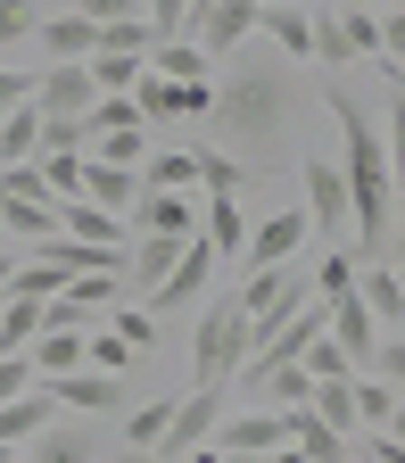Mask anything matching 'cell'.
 Wrapping results in <instances>:
<instances>
[{
    "label": "cell",
    "instance_id": "6da1fadb",
    "mask_svg": "<svg viewBox=\"0 0 405 463\" xmlns=\"http://www.w3.org/2000/svg\"><path fill=\"white\" fill-rule=\"evenodd\" d=\"M323 108L339 125V183H347V223H356V265H381L389 232H397V165L381 149V125L347 91H323Z\"/></svg>",
    "mask_w": 405,
    "mask_h": 463
},
{
    "label": "cell",
    "instance_id": "7a4b0ae2",
    "mask_svg": "<svg viewBox=\"0 0 405 463\" xmlns=\"http://www.w3.org/2000/svg\"><path fill=\"white\" fill-rule=\"evenodd\" d=\"M215 91V108H207V125L240 149V165L257 174V157H273L281 149V133L298 125V91H289V75L273 67V58H240L223 83H207ZM223 149V157H231Z\"/></svg>",
    "mask_w": 405,
    "mask_h": 463
},
{
    "label": "cell",
    "instance_id": "3957f363",
    "mask_svg": "<svg viewBox=\"0 0 405 463\" xmlns=\"http://www.w3.org/2000/svg\"><path fill=\"white\" fill-rule=\"evenodd\" d=\"M240 364H249V315L231 307V298H215L199 315V339H191V389L231 397V373H240Z\"/></svg>",
    "mask_w": 405,
    "mask_h": 463
},
{
    "label": "cell",
    "instance_id": "277c9868",
    "mask_svg": "<svg viewBox=\"0 0 405 463\" xmlns=\"http://www.w3.org/2000/svg\"><path fill=\"white\" fill-rule=\"evenodd\" d=\"M306 215L298 207H281V215H265L257 232H249V249H240V273H289V257H298L306 249Z\"/></svg>",
    "mask_w": 405,
    "mask_h": 463
},
{
    "label": "cell",
    "instance_id": "5b68a950",
    "mask_svg": "<svg viewBox=\"0 0 405 463\" xmlns=\"http://www.w3.org/2000/svg\"><path fill=\"white\" fill-rule=\"evenodd\" d=\"M249 33H257V9H249V0H207V9H191V50L207 58V67L231 58Z\"/></svg>",
    "mask_w": 405,
    "mask_h": 463
},
{
    "label": "cell",
    "instance_id": "8992f818",
    "mask_svg": "<svg viewBox=\"0 0 405 463\" xmlns=\"http://www.w3.org/2000/svg\"><path fill=\"white\" fill-rule=\"evenodd\" d=\"M91 108H99V91H91L83 67H42L33 75V116H42V125H83Z\"/></svg>",
    "mask_w": 405,
    "mask_h": 463
},
{
    "label": "cell",
    "instance_id": "52a82bcc",
    "mask_svg": "<svg viewBox=\"0 0 405 463\" xmlns=\"http://www.w3.org/2000/svg\"><path fill=\"white\" fill-rule=\"evenodd\" d=\"M33 42H42L50 67H83V58L99 50V25L83 9H33Z\"/></svg>",
    "mask_w": 405,
    "mask_h": 463
},
{
    "label": "cell",
    "instance_id": "ba28073f",
    "mask_svg": "<svg viewBox=\"0 0 405 463\" xmlns=\"http://www.w3.org/2000/svg\"><path fill=\"white\" fill-rule=\"evenodd\" d=\"M207 447H215V455H281V447H289V414H249V405H240V414L215 422Z\"/></svg>",
    "mask_w": 405,
    "mask_h": 463
},
{
    "label": "cell",
    "instance_id": "9c48e42d",
    "mask_svg": "<svg viewBox=\"0 0 405 463\" xmlns=\"http://www.w3.org/2000/svg\"><path fill=\"white\" fill-rule=\"evenodd\" d=\"M42 389H50V405H75V414H116V422L133 414L125 381H108V373H67V381H42Z\"/></svg>",
    "mask_w": 405,
    "mask_h": 463
},
{
    "label": "cell",
    "instance_id": "30bf717a",
    "mask_svg": "<svg viewBox=\"0 0 405 463\" xmlns=\"http://www.w3.org/2000/svg\"><path fill=\"white\" fill-rule=\"evenodd\" d=\"M356 307H364L381 331H405V281H397V257L356 265Z\"/></svg>",
    "mask_w": 405,
    "mask_h": 463
},
{
    "label": "cell",
    "instance_id": "8fae6325",
    "mask_svg": "<svg viewBox=\"0 0 405 463\" xmlns=\"http://www.w3.org/2000/svg\"><path fill=\"white\" fill-rule=\"evenodd\" d=\"M298 183H306V223H323V232H339L347 223V183H339V157H306L298 165Z\"/></svg>",
    "mask_w": 405,
    "mask_h": 463
},
{
    "label": "cell",
    "instance_id": "7c38bea8",
    "mask_svg": "<svg viewBox=\"0 0 405 463\" xmlns=\"http://www.w3.org/2000/svg\"><path fill=\"white\" fill-rule=\"evenodd\" d=\"M207 273H215V249H207V241H183V257H174L165 289H149V315H174V307H191L199 289H207Z\"/></svg>",
    "mask_w": 405,
    "mask_h": 463
},
{
    "label": "cell",
    "instance_id": "4fadbf2b",
    "mask_svg": "<svg viewBox=\"0 0 405 463\" xmlns=\"http://www.w3.org/2000/svg\"><path fill=\"white\" fill-rule=\"evenodd\" d=\"M133 223H141V241H199V207L191 199H165V191H141L133 199Z\"/></svg>",
    "mask_w": 405,
    "mask_h": 463
},
{
    "label": "cell",
    "instance_id": "5bb4252c",
    "mask_svg": "<svg viewBox=\"0 0 405 463\" xmlns=\"http://www.w3.org/2000/svg\"><path fill=\"white\" fill-rule=\"evenodd\" d=\"M50 414H58V405H50V389L33 381V389H25L17 405H0V447H9V455H25V447H33L42 430H50Z\"/></svg>",
    "mask_w": 405,
    "mask_h": 463
},
{
    "label": "cell",
    "instance_id": "9a60e30c",
    "mask_svg": "<svg viewBox=\"0 0 405 463\" xmlns=\"http://www.w3.org/2000/svg\"><path fill=\"white\" fill-rule=\"evenodd\" d=\"M199 241L215 249V265H223V257L240 265V249H249V207H240V199H207V223H199Z\"/></svg>",
    "mask_w": 405,
    "mask_h": 463
},
{
    "label": "cell",
    "instance_id": "2e32d148",
    "mask_svg": "<svg viewBox=\"0 0 405 463\" xmlns=\"http://www.w3.org/2000/svg\"><path fill=\"white\" fill-rule=\"evenodd\" d=\"M141 191L191 199V191H199V157H191V149H149V157H141Z\"/></svg>",
    "mask_w": 405,
    "mask_h": 463
},
{
    "label": "cell",
    "instance_id": "e0dca14e",
    "mask_svg": "<svg viewBox=\"0 0 405 463\" xmlns=\"http://www.w3.org/2000/svg\"><path fill=\"white\" fill-rule=\"evenodd\" d=\"M133 199H141V174H125V165H91V157H83V207L125 215Z\"/></svg>",
    "mask_w": 405,
    "mask_h": 463
},
{
    "label": "cell",
    "instance_id": "ac0fdd59",
    "mask_svg": "<svg viewBox=\"0 0 405 463\" xmlns=\"http://www.w3.org/2000/svg\"><path fill=\"white\" fill-rule=\"evenodd\" d=\"M58 241H83V249H125V215H99V207H58Z\"/></svg>",
    "mask_w": 405,
    "mask_h": 463
},
{
    "label": "cell",
    "instance_id": "d6986e66",
    "mask_svg": "<svg viewBox=\"0 0 405 463\" xmlns=\"http://www.w3.org/2000/svg\"><path fill=\"white\" fill-rule=\"evenodd\" d=\"M191 157H199V191H207V199H249V191H257V174H249L240 157H223V149H191Z\"/></svg>",
    "mask_w": 405,
    "mask_h": 463
},
{
    "label": "cell",
    "instance_id": "ffe728a7",
    "mask_svg": "<svg viewBox=\"0 0 405 463\" xmlns=\"http://www.w3.org/2000/svg\"><path fill=\"white\" fill-rule=\"evenodd\" d=\"M149 9H108L99 17V50H116V58H149Z\"/></svg>",
    "mask_w": 405,
    "mask_h": 463
},
{
    "label": "cell",
    "instance_id": "44dd1931",
    "mask_svg": "<svg viewBox=\"0 0 405 463\" xmlns=\"http://www.w3.org/2000/svg\"><path fill=\"white\" fill-rule=\"evenodd\" d=\"M25 463H99V447H91V430H75V422H50V430L25 447Z\"/></svg>",
    "mask_w": 405,
    "mask_h": 463
},
{
    "label": "cell",
    "instance_id": "7402d4cb",
    "mask_svg": "<svg viewBox=\"0 0 405 463\" xmlns=\"http://www.w3.org/2000/svg\"><path fill=\"white\" fill-rule=\"evenodd\" d=\"M174 257H183V241H141V249H125V281L141 289H165V273H174Z\"/></svg>",
    "mask_w": 405,
    "mask_h": 463
},
{
    "label": "cell",
    "instance_id": "603a6c76",
    "mask_svg": "<svg viewBox=\"0 0 405 463\" xmlns=\"http://www.w3.org/2000/svg\"><path fill=\"white\" fill-rule=\"evenodd\" d=\"M141 75H157V83H207V58H199L191 42H157V50L141 58Z\"/></svg>",
    "mask_w": 405,
    "mask_h": 463
},
{
    "label": "cell",
    "instance_id": "cb8c5ba5",
    "mask_svg": "<svg viewBox=\"0 0 405 463\" xmlns=\"http://www.w3.org/2000/svg\"><path fill=\"white\" fill-rule=\"evenodd\" d=\"M165 422H174V397H149V405H133V414H125V455H157Z\"/></svg>",
    "mask_w": 405,
    "mask_h": 463
},
{
    "label": "cell",
    "instance_id": "d4e9b609",
    "mask_svg": "<svg viewBox=\"0 0 405 463\" xmlns=\"http://www.w3.org/2000/svg\"><path fill=\"white\" fill-rule=\"evenodd\" d=\"M42 157V116L17 108V116H0V165H33Z\"/></svg>",
    "mask_w": 405,
    "mask_h": 463
},
{
    "label": "cell",
    "instance_id": "484cf974",
    "mask_svg": "<svg viewBox=\"0 0 405 463\" xmlns=\"http://www.w3.org/2000/svg\"><path fill=\"white\" fill-rule=\"evenodd\" d=\"M0 232H9V241H58V207L50 199H33V207H9V199H0Z\"/></svg>",
    "mask_w": 405,
    "mask_h": 463
},
{
    "label": "cell",
    "instance_id": "4316f807",
    "mask_svg": "<svg viewBox=\"0 0 405 463\" xmlns=\"http://www.w3.org/2000/svg\"><path fill=\"white\" fill-rule=\"evenodd\" d=\"M33 339H42V307H25V298H0V356H25Z\"/></svg>",
    "mask_w": 405,
    "mask_h": 463
},
{
    "label": "cell",
    "instance_id": "83f0119b",
    "mask_svg": "<svg viewBox=\"0 0 405 463\" xmlns=\"http://www.w3.org/2000/svg\"><path fill=\"white\" fill-rule=\"evenodd\" d=\"M347 397H356V422H364V430H397V389H381V381H347Z\"/></svg>",
    "mask_w": 405,
    "mask_h": 463
},
{
    "label": "cell",
    "instance_id": "f1b7e54d",
    "mask_svg": "<svg viewBox=\"0 0 405 463\" xmlns=\"http://www.w3.org/2000/svg\"><path fill=\"white\" fill-rule=\"evenodd\" d=\"M306 289H315V307H339V298H356V257H323Z\"/></svg>",
    "mask_w": 405,
    "mask_h": 463
},
{
    "label": "cell",
    "instance_id": "f546056e",
    "mask_svg": "<svg viewBox=\"0 0 405 463\" xmlns=\"http://www.w3.org/2000/svg\"><path fill=\"white\" fill-rule=\"evenodd\" d=\"M257 33H273L281 58H306V9H257Z\"/></svg>",
    "mask_w": 405,
    "mask_h": 463
},
{
    "label": "cell",
    "instance_id": "4dcf8cb0",
    "mask_svg": "<svg viewBox=\"0 0 405 463\" xmlns=\"http://www.w3.org/2000/svg\"><path fill=\"white\" fill-rule=\"evenodd\" d=\"M331 17H339V33H347V50H356V58L381 50V9H331Z\"/></svg>",
    "mask_w": 405,
    "mask_h": 463
},
{
    "label": "cell",
    "instance_id": "1f68e13d",
    "mask_svg": "<svg viewBox=\"0 0 405 463\" xmlns=\"http://www.w3.org/2000/svg\"><path fill=\"white\" fill-rule=\"evenodd\" d=\"M108 331L125 339L133 356H141V347H157V315H149V307H116V315H108Z\"/></svg>",
    "mask_w": 405,
    "mask_h": 463
},
{
    "label": "cell",
    "instance_id": "d6a6232c",
    "mask_svg": "<svg viewBox=\"0 0 405 463\" xmlns=\"http://www.w3.org/2000/svg\"><path fill=\"white\" fill-rule=\"evenodd\" d=\"M364 373H372L381 389H397V381H405V331H381V339H372V364H364Z\"/></svg>",
    "mask_w": 405,
    "mask_h": 463
},
{
    "label": "cell",
    "instance_id": "836d02e7",
    "mask_svg": "<svg viewBox=\"0 0 405 463\" xmlns=\"http://www.w3.org/2000/svg\"><path fill=\"white\" fill-rule=\"evenodd\" d=\"M17 108H33V75L0 58V116H17Z\"/></svg>",
    "mask_w": 405,
    "mask_h": 463
},
{
    "label": "cell",
    "instance_id": "e575fe53",
    "mask_svg": "<svg viewBox=\"0 0 405 463\" xmlns=\"http://www.w3.org/2000/svg\"><path fill=\"white\" fill-rule=\"evenodd\" d=\"M25 389H33V364L25 356H0V405H17Z\"/></svg>",
    "mask_w": 405,
    "mask_h": 463
},
{
    "label": "cell",
    "instance_id": "d590c367",
    "mask_svg": "<svg viewBox=\"0 0 405 463\" xmlns=\"http://www.w3.org/2000/svg\"><path fill=\"white\" fill-rule=\"evenodd\" d=\"M356 463H405V439H397V430H372V439L356 447Z\"/></svg>",
    "mask_w": 405,
    "mask_h": 463
},
{
    "label": "cell",
    "instance_id": "8d00e7d4",
    "mask_svg": "<svg viewBox=\"0 0 405 463\" xmlns=\"http://www.w3.org/2000/svg\"><path fill=\"white\" fill-rule=\"evenodd\" d=\"M17 42H33V9H9V0H0V50H17Z\"/></svg>",
    "mask_w": 405,
    "mask_h": 463
},
{
    "label": "cell",
    "instance_id": "74e56055",
    "mask_svg": "<svg viewBox=\"0 0 405 463\" xmlns=\"http://www.w3.org/2000/svg\"><path fill=\"white\" fill-rule=\"evenodd\" d=\"M9 273H17V257H0V298H9Z\"/></svg>",
    "mask_w": 405,
    "mask_h": 463
},
{
    "label": "cell",
    "instance_id": "f35d334b",
    "mask_svg": "<svg viewBox=\"0 0 405 463\" xmlns=\"http://www.w3.org/2000/svg\"><path fill=\"white\" fill-rule=\"evenodd\" d=\"M116 463H165V455H116Z\"/></svg>",
    "mask_w": 405,
    "mask_h": 463
},
{
    "label": "cell",
    "instance_id": "ab89813d",
    "mask_svg": "<svg viewBox=\"0 0 405 463\" xmlns=\"http://www.w3.org/2000/svg\"><path fill=\"white\" fill-rule=\"evenodd\" d=\"M223 463H265V455H223Z\"/></svg>",
    "mask_w": 405,
    "mask_h": 463
},
{
    "label": "cell",
    "instance_id": "60d3db41",
    "mask_svg": "<svg viewBox=\"0 0 405 463\" xmlns=\"http://www.w3.org/2000/svg\"><path fill=\"white\" fill-rule=\"evenodd\" d=\"M0 463H17V455H9V447H0Z\"/></svg>",
    "mask_w": 405,
    "mask_h": 463
}]
</instances>
